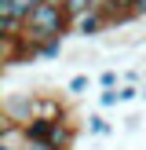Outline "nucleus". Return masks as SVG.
<instances>
[{"label":"nucleus","instance_id":"obj_1","mask_svg":"<svg viewBox=\"0 0 146 150\" xmlns=\"http://www.w3.org/2000/svg\"><path fill=\"white\" fill-rule=\"evenodd\" d=\"M66 33H73V22H69V15H66V7H55V4H40L33 15H29V22H26V40L33 44V51L40 48V44H48V40H58L62 37L66 40Z\"/></svg>","mask_w":146,"mask_h":150},{"label":"nucleus","instance_id":"obj_2","mask_svg":"<svg viewBox=\"0 0 146 150\" xmlns=\"http://www.w3.org/2000/svg\"><path fill=\"white\" fill-rule=\"evenodd\" d=\"M36 95L40 92H7L0 103V117L29 128V121H36Z\"/></svg>","mask_w":146,"mask_h":150},{"label":"nucleus","instance_id":"obj_3","mask_svg":"<svg viewBox=\"0 0 146 150\" xmlns=\"http://www.w3.org/2000/svg\"><path fill=\"white\" fill-rule=\"evenodd\" d=\"M106 29H110V15H106V11H99V7H95V11H88L84 18L73 22V33H77L80 40H95V37L106 33Z\"/></svg>","mask_w":146,"mask_h":150},{"label":"nucleus","instance_id":"obj_4","mask_svg":"<svg viewBox=\"0 0 146 150\" xmlns=\"http://www.w3.org/2000/svg\"><path fill=\"white\" fill-rule=\"evenodd\" d=\"M36 117H44V121H62V117H73V114H69V106H66L58 95L40 92L36 95Z\"/></svg>","mask_w":146,"mask_h":150},{"label":"nucleus","instance_id":"obj_5","mask_svg":"<svg viewBox=\"0 0 146 150\" xmlns=\"http://www.w3.org/2000/svg\"><path fill=\"white\" fill-rule=\"evenodd\" d=\"M40 4H44V0H0V15L29 22V15H33V11H36Z\"/></svg>","mask_w":146,"mask_h":150},{"label":"nucleus","instance_id":"obj_6","mask_svg":"<svg viewBox=\"0 0 146 150\" xmlns=\"http://www.w3.org/2000/svg\"><path fill=\"white\" fill-rule=\"evenodd\" d=\"M66 15H69V22H77V18H84L88 11H95L99 7V0H66Z\"/></svg>","mask_w":146,"mask_h":150},{"label":"nucleus","instance_id":"obj_7","mask_svg":"<svg viewBox=\"0 0 146 150\" xmlns=\"http://www.w3.org/2000/svg\"><path fill=\"white\" fill-rule=\"evenodd\" d=\"M62 55H66L62 37H58V40H48V44H40V48H36V59H40V62H55V59H62Z\"/></svg>","mask_w":146,"mask_h":150},{"label":"nucleus","instance_id":"obj_8","mask_svg":"<svg viewBox=\"0 0 146 150\" xmlns=\"http://www.w3.org/2000/svg\"><path fill=\"white\" fill-rule=\"evenodd\" d=\"M110 132H113V125H110L102 114H91V117H88V136L102 139V136H110Z\"/></svg>","mask_w":146,"mask_h":150},{"label":"nucleus","instance_id":"obj_9","mask_svg":"<svg viewBox=\"0 0 146 150\" xmlns=\"http://www.w3.org/2000/svg\"><path fill=\"white\" fill-rule=\"evenodd\" d=\"M135 4H139V0H106V4H102L99 11H106V15H110V26H113V15H121V11H131Z\"/></svg>","mask_w":146,"mask_h":150},{"label":"nucleus","instance_id":"obj_10","mask_svg":"<svg viewBox=\"0 0 146 150\" xmlns=\"http://www.w3.org/2000/svg\"><path fill=\"white\" fill-rule=\"evenodd\" d=\"M88 88H91V77H88V73H73V77H69V84H66V92L77 99V95H84Z\"/></svg>","mask_w":146,"mask_h":150},{"label":"nucleus","instance_id":"obj_11","mask_svg":"<svg viewBox=\"0 0 146 150\" xmlns=\"http://www.w3.org/2000/svg\"><path fill=\"white\" fill-rule=\"evenodd\" d=\"M121 84H124V73H117L113 66H106L99 73V88H121Z\"/></svg>","mask_w":146,"mask_h":150},{"label":"nucleus","instance_id":"obj_12","mask_svg":"<svg viewBox=\"0 0 146 150\" xmlns=\"http://www.w3.org/2000/svg\"><path fill=\"white\" fill-rule=\"evenodd\" d=\"M117 103H121V88H102V95H99V106H102V110H113Z\"/></svg>","mask_w":146,"mask_h":150},{"label":"nucleus","instance_id":"obj_13","mask_svg":"<svg viewBox=\"0 0 146 150\" xmlns=\"http://www.w3.org/2000/svg\"><path fill=\"white\" fill-rule=\"evenodd\" d=\"M142 99V84H121V103H135Z\"/></svg>","mask_w":146,"mask_h":150},{"label":"nucleus","instance_id":"obj_14","mask_svg":"<svg viewBox=\"0 0 146 150\" xmlns=\"http://www.w3.org/2000/svg\"><path fill=\"white\" fill-rule=\"evenodd\" d=\"M139 125H142L139 114H128V117H124V132H139Z\"/></svg>","mask_w":146,"mask_h":150},{"label":"nucleus","instance_id":"obj_15","mask_svg":"<svg viewBox=\"0 0 146 150\" xmlns=\"http://www.w3.org/2000/svg\"><path fill=\"white\" fill-rule=\"evenodd\" d=\"M131 15H135V18H146V0H139V4L131 7Z\"/></svg>","mask_w":146,"mask_h":150},{"label":"nucleus","instance_id":"obj_16","mask_svg":"<svg viewBox=\"0 0 146 150\" xmlns=\"http://www.w3.org/2000/svg\"><path fill=\"white\" fill-rule=\"evenodd\" d=\"M26 150H55V146H48V143H33V139H29V143H26Z\"/></svg>","mask_w":146,"mask_h":150},{"label":"nucleus","instance_id":"obj_17","mask_svg":"<svg viewBox=\"0 0 146 150\" xmlns=\"http://www.w3.org/2000/svg\"><path fill=\"white\" fill-rule=\"evenodd\" d=\"M44 4H55V7H62V4H66V0H44Z\"/></svg>","mask_w":146,"mask_h":150},{"label":"nucleus","instance_id":"obj_18","mask_svg":"<svg viewBox=\"0 0 146 150\" xmlns=\"http://www.w3.org/2000/svg\"><path fill=\"white\" fill-rule=\"evenodd\" d=\"M142 103H146V81H142Z\"/></svg>","mask_w":146,"mask_h":150},{"label":"nucleus","instance_id":"obj_19","mask_svg":"<svg viewBox=\"0 0 146 150\" xmlns=\"http://www.w3.org/2000/svg\"><path fill=\"white\" fill-rule=\"evenodd\" d=\"M142 73H146V70H142Z\"/></svg>","mask_w":146,"mask_h":150}]
</instances>
